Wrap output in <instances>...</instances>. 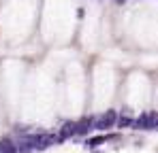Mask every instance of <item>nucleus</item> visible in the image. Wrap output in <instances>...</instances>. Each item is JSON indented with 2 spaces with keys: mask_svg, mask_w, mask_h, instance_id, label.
I'll use <instances>...</instances> for the list:
<instances>
[{
  "mask_svg": "<svg viewBox=\"0 0 158 153\" xmlns=\"http://www.w3.org/2000/svg\"><path fill=\"white\" fill-rule=\"evenodd\" d=\"M115 124H118V111H113V108H109V111H105L101 117H96L94 119V128L96 130H111V128H115Z\"/></svg>",
  "mask_w": 158,
  "mask_h": 153,
  "instance_id": "1",
  "label": "nucleus"
},
{
  "mask_svg": "<svg viewBox=\"0 0 158 153\" xmlns=\"http://www.w3.org/2000/svg\"><path fill=\"white\" fill-rule=\"evenodd\" d=\"M135 128H137V130H154V111L141 113V115L135 119Z\"/></svg>",
  "mask_w": 158,
  "mask_h": 153,
  "instance_id": "2",
  "label": "nucleus"
},
{
  "mask_svg": "<svg viewBox=\"0 0 158 153\" xmlns=\"http://www.w3.org/2000/svg\"><path fill=\"white\" fill-rule=\"evenodd\" d=\"M77 128H75V136H85L90 130H94V117H85L81 121H75Z\"/></svg>",
  "mask_w": 158,
  "mask_h": 153,
  "instance_id": "3",
  "label": "nucleus"
},
{
  "mask_svg": "<svg viewBox=\"0 0 158 153\" xmlns=\"http://www.w3.org/2000/svg\"><path fill=\"white\" fill-rule=\"evenodd\" d=\"M75 128H77V124H75V121H69V124H64V126L60 128V132L56 134V136H58V143H64L66 138L75 136Z\"/></svg>",
  "mask_w": 158,
  "mask_h": 153,
  "instance_id": "4",
  "label": "nucleus"
},
{
  "mask_svg": "<svg viewBox=\"0 0 158 153\" xmlns=\"http://www.w3.org/2000/svg\"><path fill=\"white\" fill-rule=\"evenodd\" d=\"M0 153H19L17 151V143L11 136H4L0 140Z\"/></svg>",
  "mask_w": 158,
  "mask_h": 153,
  "instance_id": "5",
  "label": "nucleus"
},
{
  "mask_svg": "<svg viewBox=\"0 0 158 153\" xmlns=\"http://www.w3.org/2000/svg\"><path fill=\"white\" fill-rule=\"evenodd\" d=\"M128 126H135V119H132L131 115H126V113H124V115H118L115 128H122V130H124V128H128Z\"/></svg>",
  "mask_w": 158,
  "mask_h": 153,
  "instance_id": "6",
  "label": "nucleus"
},
{
  "mask_svg": "<svg viewBox=\"0 0 158 153\" xmlns=\"http://www.w3.org/2000/svg\"><path fill=\"white\" fill-rule=\"evenodd\" d=\"M107 140H111V136H96V138H90L88 140V147H98V145H103V143H107Z\"/></svg>",
  "mask_w": 158,
  "mask_h": 153,
  "instance_id": "7",
  "label": "nucleus"
},
{
  "mask_svg": "<svg viewBox=\"0 0 158 153\" xmlns=\"http://www.w3.org/2000/svg\"><path fill=\"white\" fill-rule=\"evenodd\" d=\"M154 130H158V113L154 111Z\"/></svg>",
  "mask_w": 158,
  "mask_h": 153,
  "instance_id": "8",
  "label": "nucleus"
},
{
  "mask_svg": "<svg viewBox=\"0 0 158 153\" xmlns=\"http://www.w3.org/2000/svg\"><path fill=\"white\" fill-rule=\"evenodd\" d=\"M113 2H118V4H122V2H126V0H113Z\"/></svg>",
  "mask_w": 158,
  "mask_h": 153,
  "instance_id": "9",
  "label": "nucleus"
}]
</instances>
